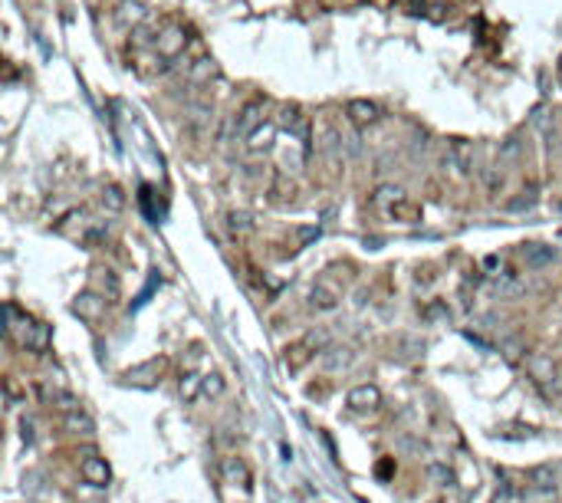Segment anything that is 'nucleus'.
I'll list each match as a JSON object with an SVG mask.
<instances>
[{
	"instance_id": "5",
	"label": "nucleus",
	"mask_w": 562,
	"mask_h": 503,
	"mask_svg": "<svg viewBox=\"0 0 562 503\" xmlns=\"http://www.w3.org/2000/svg\"><path fill=\"white\" fill-rule=\"evenodd\" d=\"M99 310H102V303H99L96 296H83V299L76 303V312H83V316H96Z\"/></svg>"
},
{
	"instance_id": "4",
	"label": "nucleus",
	"mask_w": 562,
	"mask_h": 503,
	"mask_svg": "<svg viewBox=\"0 0 562 503\" xmlns=\"http://www.w3.org/2000/svg\"><path fill=\"white\" fill-rule=\"evenodd\" d=\"M349 405H355V408H375L378 405V392L375 388H355L352 395H349Z\"/></svg>"
},
{
	"instance_id": "2",
	"label": "nucleus",
	"mask_w": 562,
	"mask_h": 503,
	"mask_svg": "<svg viewBox=\"0 0 562 503\" xmlns=\"http://www.w3.org/2000/svg\"><path fill=\"white\" fill-rule=\"evenodd\" d=\"M260 125H263V105L260 103L244 105V112L237 116V138H250Z\"/></svg>"
},
{
	"instance_id": "8",
	"label": "nucleus",
	"mask_w": 562,
	"mask_h": 503,
	"mask_svg": "<svg viewBox=\"0 0 562 503\" xmlns=\"http://www.w3.org/2000/svg\"><path fill=\"white\" fill-rule=\"evenodd\" d=\"M378 204H385V201H401V191L398 188H378V197H375Z\"/></svg>"
},
{
	"instance_id": "3",
	"label": "nucleus",
	"mask_w": 562,
	"mask_h": 503,
	"mask_svg": "<svg viewBox=\"0 0 562 503\" xmlns=\"http://www.w3.org/2000/svg\"><path fill=\"white\" fill-rule=\"evenodd\" d=\"M345 116L352 118L355 125H375L378 122V105L375 103H369V99H352V103L345 105Z\"/></svg>"
},
{
	"instance_id": "9",
	"label": "nucleus",
	"mask_w": 562,
	"mask_h": 503,
	"mask_svg": "<svg viewBox=\"0 0 562 503\" xmlns=\"http://www.w3.org/2000/svg\"><path fill=\"white\" fill-rule=\"evenodd\" d=\"M210 73H214V66H210V59H201V63H197V69H194V73H191V79H207V76H210Z\"/></svg>"
},
{
	"instance_id": "10",
	"label": "nucleus",
	"mask_w": 562,
	"mask_h": 503,
	"mask_svg": "<svg viewBox=\"0 0 562 503\" xmlns=\"http://www.w3.org/2000/svg\"><path fill=\"white\" fill-rule=\"evenodd\" d=\"M109 204H112V207H122V197H118V188H109Z\"/></svg>"
},
{
	"instance_id": "6",
	"label": "nucleus",
	"mask_w": 562,
	"mask_h": 503,
	"mask_svg": "<svg viewBox=\"0 0 562 503\" xmlns=\"http://www.w3.org/2000/svg\"><path fill=\"white\" fill-rule=\"evenodd\" d=\"M270 138H273V125H260L257 132L250 135V148H260V145H270Z\"/></svg>"
},
{
	"instance_id": "7",
	"label": "nucleus",
	"mask_w": 562,
	"mask_h": 503,
	"mask_svg": "<svg viewBox=\"0 0 562 503\" xmlns=\"http://www.w3.org/2000/svg\"><path fill=\"white\" fill-rule=\"evenodd\" d=\"M86 477H92L96 484H105V480H109V471H105V464H99V460H89V464H86Z\"/></svg>"
},
{
	"instance_id": "1",
	"label": "nucleus",
	"mask_w": 562,
	"mask_h": 503,
	"mask_svg": "<svg viewBox=\"0 0 562 503\" xmlns=\"http://www.w3.org/2000/svg\"><path fill=\"white\" fill-rule=\"evenodd\" d=\"M184 46H188V36H184V27H177V23H171V27H164L158 36H155V53L162 59H177L181 53H184Z\"/></svg>"
}]
</instances>
